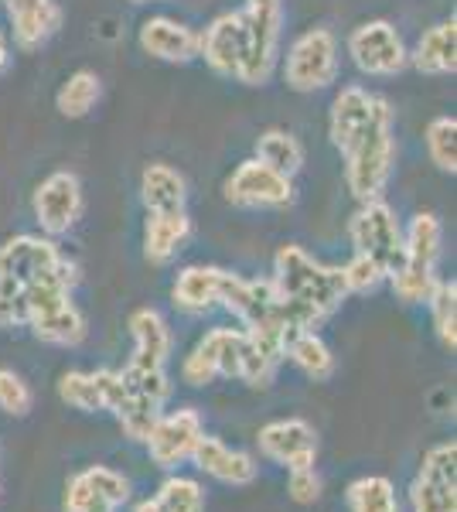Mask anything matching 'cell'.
<instances>
[{
    "label": "cell",
    "instance_id": "6da1fadb",
    "mask_svg": "<svg viewBox=\"0 0 457 512\" xmlns=\"http://www.w3.org/2000/svg\"><path fill=\"white\" fill-rule=\"evenodd\" d=\"M328 137L345 161L348 192L359 202L382 198L393 178L396 137L393 110L379 93H369L359 82L342 86L331 103Z\"/></svg>",
    "mask_w": 457,
    "mask_h": 512
},
{
    "label": "cell",
    "instance_id": "7a4b0ae2",
    "mask_svg": "<svg viewBox=\"0 0 457 512\" xmlns=\"http://www.w3.org/2000/svg\"><path fill=\"white\" fill-rule=\"evenodd\" d=\"M273 291H277L307 328H318L324 318L335 315L348 297L342 267H324L304 246H280L273 256Z\"/></svg>",
    "mask_w": 457,
    "mask_h": 512
},
{
    "label": "cell",
    "instance_id": "3957f363",
    "mask_svg": "<svg viewBox=\"0 0 457 512\" xmlns=\"http://www.w3.org/2000/svg\"><path fill=\"white\" fill-rule=\"evenodd\" d=\"M440 239H444V229H440V219L434 212H420V216L410 219V226L403 229V253L400 263L389 274V284H393V294L400 297L403 304H423L430 297L437 284V260H440Z\"/></svg>",
    "mask_w": 457,
    "mask_h": 512
},
{
    "label": "cell",
    "instance_id": "277c9868",
    "mask_svg": "<svg viewBox=\"0 0 457 512\" xmlns=\"http://www.w3.org/2000/svg\"><path fill=\"white\" fill-rule=\"evenodd\" d=\"M243 21V86H267L280 62V35H284V0H246L239 11Z\"/></svg>",
    "mask_w": 457,
    "mask_h": 512
},
{
    "label": "cell",
    "instance_id": "5b68a950",
    "mask_svg": "<svg viewBox=\"0 0 457 512\" xmlns=\"http://www.w3.org/2000/svg\"><path fill=\"white\" fill-rule=\"evenodd\" d=\"M249 359L253 352H249V335L243 328H212L181 362V379L188 386H209L219 376L246 379Z\"/></svg>",
    "mask_w": 457,
    "mask_h": 512
},
{
    "label": "cell",
    "instance_id": "8992f818",
    "mask_svg": "<svg viewBox=\"0 0 457 512\" xmlns=\"http://www.w3.org/2000/svg\"><path fill=\"white\" fill-rule=\"evenodd\" d=\"M348 239H352L355 253L379 263L386 274H393V267L400 263L403 253V222L386 198L359 202L355 216L348 219Z\"/></svg>",
    "mask_w": 457,
    "mask_h": 512
},
{
    "label": "cell",
    "instance_id": "52a82bcc",
    "mask_svg": "<svg viewBox=\"0 0 457 512\" xmlns=\"http://www.w3.org/2000/svg\"><path fill=\"white\" fill-rule=\"evenodd\" d=\"M338 79V38L331 28H307L287 48L284 82L294 93H321Z\"/></svg>",
    "mask_w": 457,
    "mask_h": 512
},
{
    "label": "cell",
    "instance_id": "ba28073f",
    "mask_svg": "<svg viewBox=\"0 0 457 512\" xmlns=\"http://www.w3.org/2000/svg\"><path fill=\"white\" fill-rule=\"evenodd\" d=\"M348 55H352L355 69L372 79H393L410 65V48H406L403 35L396 31V24L386 18L362 21L359 28H352Z\"/></svg>",
    "mask_w": 457,
    "mask_h": 512
},
{
    "label": "cell",
    "instance_id": "9c48e42d",
    "mask_svg": "<svg viewBox=\"0 0 457 512\" xmlns=\"http://www.w3.org/2000/svg\"><path fill=\"white\" fill-rule=\"evenodd\" d=\"M413 512H457V444H434L410 485Z\"/></svg>",
    "mask_w": 457,
    "mask_h": 512
},
{
    "label": "cell",
    "instance_id": "30bf717a",
    "mask_svg": "<svg viewBox=\"0 0 457 512\" xmlns=\"http://www.w3.org/2000/svg\"><path fill=\"white\" fill-rule=\"evenodd\" d=\"M35 219L41 226V236H65L69 229H76L86 209V195H82V181L76 171H52L48 178H41L35 188Z\"/></svg>",
    "mask_w": 457,
    "mask_h": 512
},
{
    "label": "cell",
    "instance_id": "8fae6325",
    "mask_svg": "<svg viewBox=\"0 0 457 512\" xmlns=\"http://www.w3.org/2000/svg\"><path fill=\"white\" fill-rule=\"evenodd\" d=\"M226 198L239 209H287L294 202V178L249 158L226 178Z\"/></svg>",
    "mask_w": 457,
    "mask_h": 512
},
{
    "label": "cell",
    "instance_id": "7c38bea8",
    "mask_svg": "<svg viewBox=\"0 0 457 512\" xmlns=\"http://www.w3.org/2000/svg\"><path fill=\"white\" fill-rule=\"evenodd\" d=\"M65 253L58 250L52 236H14L0 246V297L14 294L31 277L45 274L48 267L62 263Z\"/></svg>",
    "mask_w": 457,
    "mask_h": 512
},
{
    "label": "cell",
    "instance_id": "4fadbf2b",
    "mask_svg": "<svg viewBox=\"0 0 457 512\" xmlns=\"http://www.w3.org/2000/svg\"><path fill=\"white\" fill-rule=\"evenodd\" d=\"M205 434L198 410H174V414H161L157 424L147 434V454L157 468H174L181 461H191L198 437Z\"/></svg>",
    "mask_w": 457,
    "mask_h": 512
},
{
    "label": "cell",
    "instance_id": "5bb4252c",
    "mask_svg": "<svg viewBox=\"0 0 457 512\" xmlns=\"http://www.w3.org/2000/svg\"><path fill=\"white\" fill-rule=\"evenodd\" d=\"M130 499V482L106 465L79 472L65 489V512H116Z\"/></svg>",
    "mask_w": 457,
    "mask_h": 512
},
{
    "label": "cell",
    "instance_id": "9a60e30c",
    "mask_svg": "<svg viewBox=\"0 0 457 512\" xmlns=\"http://www.w3.org/2000/svg\"><path fill=\"white\" fill-rule=\"evenodd\" d=\"M256 441H260V451L270 461L284 465L287 472L314 468V458H318V437H314V427L307 420H273V424L263 427Z\"/></svg>",
    "mask_w": 457,
    "mask_h": 512
},
{
    "label": "cell",
    "instance_id": "2e32d148",
    "mask_svg": "<svg viewBox=\"0 0 457 512\" xmlns=\"http://www.w3.org/2000/svg\"><path fill=\"white\" fill-rule=\"evenodd\" d=\"M4 14L11 21L14 45L21 52H35V48L48 45L65 18L58 0H4Z\"/></svg>",
    "mask_w": 457,
    "mask_h": 512
},
{
    "label": "cell",
    "instance_id": "e0dca14e",
    "mask_svg": "<svg viewBox=\"0 0 457 512\" xmlns=\"http://www.w3.org/2000/svg\"><path fill=\"white\" fill-rule=\"evenodd\" d=\"M198 59H205L215 76H239V62H243V21H239V11L219 14L209 28L198 31Z\"/></svg>",
    "mask_w": 457,
    "mask_h": 512
},
{
    "label": "cell",
    "instance_id": "ac0fdd59",
    "mask_svg": "<svg viewBox=\"0 0 457 512\" xmlns=\"http://www.w3.org/2000/svg\"><path fill=\"white\" fill-rule=\"evenodd\" d=\"M140 48H144L151 59L157 62H168V65H188L198 59V31L188 28L185 21H174V18H147L140 24Z\"/></svg>",
    "mask_w": 457,
    "mask_h": 512
},
{
    "label": "cell",
    "instance_id": "d6986e66",
    "mask_svg": "<svg viewBox=\"0 0 457 512\" xmlns=\"http://www.w3.org/2000/svg\"><path fill=\"white\" fill-rule=\"evenodd\" d=\"M191 461L202 468L205 475H212L215 482H226V485H249L256 482V461L249 458L246 451H236L229 444H222L219 437L202 434L191 451Z\"/></svg>",
    "mask_w": 457,
    "mask_h": 512
},
{
    "label": "cell",
    "instance_id": "ffe728a7",
    "mask_svg": "<svg viewBox=\"0 0 457 512\" xmlns=\"http://www.w3.org/2000/svg\"><path fill=\"white\" fill-rule=\"evenodd\" d=\"M130 335H134V359L130 366L137 369H164L171 355V328L161 311L137 308L130 315Z\"/></svg>",
    "mask_w": 457,
    "mask_h": 512
},
{
    "label": "cell",
    "instance_id": "44dd1931",
    "mask_svg": "<svg viewBox=\"0 0 457 512\" xmlns=\"http://www.w3.org/2000/svg\"><path fill=\"white\" fill-rule=\"evenodd\" d=\"M410 65L420 76H454L457 69V21H437L410 52Z\"/></svg>",
    "mask_w": 457,
    "mask_h": 512
},
{
    "label": "cell",
    "instance_id": "7402d4cb",
    "mask_svg": "<svg viewBox=\"0 0 457 512\" xmlns=\"http://www.w3.org/2000/svg\"><path fill=\"white\" fill-rule=\"evenodd\" d=\"M222 280H226L222 267H185L171 287L174 308L185 315H205V311L219 308Z\"/></svg>",
    "mask_w": 457,
    "mask_h": 512
},
{
    "label": "cell",
    "instance_id": "603a6c76",
    "mask_svg": "<svg viewBox=\"0 0 457 512\" xmlns=\"http://www.w3.org/2000/svg\"><path fill=\"white\" fill-rule=\"evenodd\" d=\"M191 236V219L185 209L178 212H147L144 226V256L154 267H164L178 256Z\"/></svg>",
    "mask_w": 457,
    "mask_h": 512
},
{
    "label": "cell",
    "instance_id": "cb8c5ba5",
    "mask_svg": "<svg viewBox=\"0 0 457 512\" xmlns=\"http://www.w3.org/2000/svg\"><path fill=\"white\" fill-rule=\"evenodd\" d=\"M140 198L147 212H178L188 202V181L178 168L154 161L140 175Z\"/></svg>",
    "mask_w": 457,
    "mask_h": 512
},
{
    "label": "cell",
    "instance_id": "d4e9b609",
    "mask_svg": "<svg viewBox=\"0 0 457 512\" xmlns=\"http://www.w3.org/2000/svg\"><path fill=\"white\" fill-rule=\"evenodd\" d=\"M284 359L294 362L314 383H324V379L335 376V355H331V349L324 345V338L314 328H304V332H294L287 338Z\"/></svg>",
    "mask_w": 457,
    "mask_h": 512
},
{
    "label": "cell",
    "instance_id": "484cf974",
    "mask_svg": "<svg viewBox=\"0 0 457 512\" xmlns=\"http://www.w3.org/2000/svg\"><path fill=\"white\" fill-rule=\"evenodd\" d=\"M99 96H103V82H99V76L93 69H79L62 82V89H58V96H55V106L65 120H82L96 110Z\"/></svg>",
    "mask_w": 457,
    "mask_h": 512
},
{
    "label": "cell",
    "instance_id": "4316f807",
    "mask_svg": "<svg viewBox=\"0 0 457 512\" xmlns=\"http://www.w3.org/2000/svg\"><path fill=\"white\" fill-rule=\"evenodd\" d=\"M256 158H260L263 164H270L273 171H280V175L294 178L297 171L304 168V147H301V140L290 134V130L273 127L256 140Z\"/></svg>",
    "mask_w": 457,
    "mask_h": 512
},
{
    "label": "cell",
    "instance_id": "83f0119b",
    "mask_svg": "<svg viewBox=\"0 0 457 512\" xmlns=\"http://www.w3.org/2000/svg\"><path fill=\"white\" fill-rule=\"evenodd\" d=\"M348 512H400L396 489L386 475H365L355 478L345 492Z\"/></svg>",
    "mask_w": 457,
    "mask_h": 512
},
{
    "label": "cell",
    "instance_id": "f1b7e54d",
    "mask_svg": "<svg viewBox=\"0 0 457 512\" xmlns=\"http://www.w3.org/2000/svg\"><path fill=\"white\" fill-rule=\"evenodd\" d=\"M430 321H434V332L447 352L457 349V284L454 280H437L434 291L427 297Z\"/></svg>",
    "mask_w": 457,
    "mask_h": 512
},
{
    "label": "cell",
    "instance_id": "f546056e",
    "mask_svg": "<svg viewBox=\"0 0 457 512\" xmlns=\"http://www.w3.org/2000/svg\"><path fill=\"white\" fill-rule=\"evenodd\" d=\"M427 154L430 164L444 175L457 171V120L454 117H434L427 123Z\"/></svg>",
    "mask_w": 457,
    "mask_h": 512
},
{
    "label": "cell",
    "instance_id": "4dcf8cb0",
    "mask_svg": "<svg viewBox=\"0 0 457 512\" xmlns=\"http://www.w3.org/2000/svg\"><path fill=\"white\" fill-rule=\"evenodd\" d=\"M154 499L168 512H205V492L195 478H181V475L164 478V485L157 489Z\"/></svg>",
    "mask_w": 457,
    "mask_h": 512
},
{
    "label": "cell",
    "instance_id": "1f68e13d",
    "mask_svg": "<svg viewBox=\"0 0 457 512\" xmlns=\"http://www.w3.org/2000/svg\"><path fill=\"white\" fill-rule=\"evenodd\" d=\"M58 396L69 403L72 410H82V414H96L103 410V400H99V386L93 373H65L58 379Z\"/></svg>",
    "mask_w": 457,
    "mask_h": 512
},
{
    "label": "cell",
    "instance_id": "d6a6232c",
    "mask_svg": "<svg viewBox=\"0 0 457 512\" xmlns=\"http://www.w3.org/2000/svg\"><path fill=\"white\" fill-rule=\"evenodd\" d=\"M31 386L14 373V369H0V410L7 417H28L31 414Z\"/></svg>",
    "mask_w": 457,
    "mask_h": 512
},
{
    "label": "cell",
    "instance_id": "836d02e7",
    "mask_svg": "<svg viewBox=\"0 0 457 512\" xmlns=\"http://www.w3.org/2000/svg\"><path fill=\"white\" fill-rule=\"evenodd\" d=\"M342 277H345L348 294H369V291H376L382 280H389V274L379 267V263L365 260V256H359V253H352V260L342 267Z\"/></svg>",
    "mask_w": 457,
    "mask_h": 512
},
{
    "label": "cell",
    "instance_id": "e575fe53",
    "mask_svg": "<svg viewBox=\"0 0 457 512\" xmlns=\"http://www.w3.org/2000/svg\"><path fill=\"white\" fill-rule=\"evenodd\" d=\"M287 492L294 502H301V506H311V502L321 499V478L314 468H294V472H287Z\"/></svg>",
    "mask_w": 457,
    "mask_h": 512
},
{
    "label": "cell",
    "instance_id": "d590c367",
    "mask_svg": "<svg viewBox=\"0 0 457 512\" xmlns=\"http://www.w3.org/2000/svg\"><path fill=\"white\" fill-rule=\"evenodd\" d=\"M7 69H11V38L0 31V76H4Z\"/></svg>",
    "mask_w": 457,
    "mask_h": 512
},
{
    "label": "cell",
    "instance_id": "8d00e7d4",
    "mask_svg": "<svg viewBox=\"0 0 457 512\" xmlns=\"http://www.w3.org/2000/svg\"><path fill=\"white\" fill-rule=\"evenodd\" d=\"M134 512H168V509H164L157 499H144V502H137V509H134Z\"/></svg>",
    "mask_w": 457,
    "mask_h": 512
},
{
    "label": "cell",
    "instance_id": "74e56055",
    "mask_svg": "<svg viewBox=\"0 0 457 512\" xmlns=\"http://www.w3.org/2000/svg\"><path fill=\"white\" fill-rule=\"evenodd\" d=\"M130 4H161V0H130Z\"/></svg>",
    "mask_w": 457,
    "mask_h": 512
}]
</instances>
